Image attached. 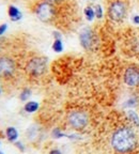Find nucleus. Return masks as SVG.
Wrapping results in <instances>:
<instances>
[{"instance_id": "nucleus-12", "label": "nucleus", "mask_w": 139, "mask_h": 154, "mask_svg": "<svg viewBox=\"0 0 139 154\" xmlns=\"http://www.w3.org/2000/svg\"><path fill=\"white\" fill-rule=\"evenodd\" d=\"M39 107H40L39 103H36V102H34V101H30V102H28V103L25 104L24 109H25V111H27V112L32 113V112H34V111L38 110Z\"/></svg>"}, {"instance_id": "nucleus-26", "label": "nucleus", "mask_w": 139, "mask_h": 154, "mask_svg": "<svg viewBox=\"0 0 139 154\" xmlns=\"http://www.w3.org/2000/svg\"><path fill=\"white\" fill-rule=\"evenodd\" d=\"M86 1H88V2H94L95 0H86Z\"/></svg>"}, {"instance_id": "nucleus-15", "label": "nucleus", "mask_w": 139, "mask_h": 154, "mask_svg": "<svg viewBox=\"0 0 139 154\" xmlns=\"http://www.w3.org/2000/svg\"><path fill=\"white\" fill-rule=\"evenodd\" d=\"M51 48H53V51H55V53H61V51H63L62 40H61V38H57V40H55L54 43H53V46H51Z\"/></svg>"}, {"instance_id": "nucleus-6", "label": "nucleus", "mask_w": 139, "mask_h": 154, "mask_svg": "<svg viewBox=\"0 0 139 154\" xmlns=\"http://www.w3.org/2000/svg\"><path fill=\"white\" fill-rule=\"evenodd\" d=\"M123 82L130 88L139 87V65H128L123 73Z\"/></svg>"}, {"instance_id": "nucleus-22", "label": "nucleus", "mask_w": 139, "mask_h": 154, "mask_svg": "<svg viewBox=\"0 0 139 154\" xmlns=\"http://www.w3.org/2000/svg\"><path fill=\"white\" fill-rule=\"evenodd\" d=\"M53 34H54V38H55V40H57V38H61V33H60V32L54 31Z\"/></svg>"}, {"instance_id": "nucleus-9", "label": "nucleus", "mask_w": 139, "mask_h": 154, "mask_svg": "<svg viewBox=\"0 0 139 154\" xmlns=\"http://www.w3.org/2000/svg\"><path fill=\"white\" fill-rule=\"evenodd\" d=\"M128 47L134 55H139V32H134L128 40Z\"/></svg>"}, {"instance_id": "nucleus-28", "label": "nucleus", "mask_w": 139, "mask_h": 154, "mask_svg": "<svg viewBox=\"0 0 139 154\" xmlns=\"http://www.w3.org/2000/svg\"><path fill=\"white\" fill-rule=\"evenodd\" d=\"M0 93H1V89H0Z\"/></svg>"}, {"instance_id": "nucleus-18", "label": "nucleus", "mask_w": 139, "mask_h": 154, "mask_svg": "<svg viewBox=\"0 0 139 154\" xmlns=\"http://www.w3.org/2000/svg\"><path fill=\"white\" fill-rule=\"evenodd\" d=\"M64 136H66V135L63 134L59 128H55V130L53 131V137L54 138H61V137H64Z\"/></svg>"}, {"instance_id": "nucleus-4", "label": "nucleus", "mask_w": 139, "mask_h": 154, "mask_svg": "<svg viewBox=\"0 0 139 154\" xmlns=\"http://www.w3.org/2000/svg\"><path fill=\"white\" fill-rule=\"evenodd\" d=\"M67 122L74 130H82L89 123L88 115L82 110H73L67 115Z\"/></svg>"}, {"instance_id": "nucleus-16", "label": "nucleus", "mask_w": 139, "mask_h": 154, "mask_svg": "<svg viewBox=\"0 0 139 154\" xmlns=\"http://www.w3.org/2000/svg\"><path fill=\"white\" fill-rule=\"evenodd\" d=\"M30 95H31V90L26 88V89H24L22 91V93H20V95H19V99H20V101L25 102L30 97Z\"/></svg>"}, {"instance_id": "nucleus-20", "label": "nucleus", "mask_w": 139, "mask_h": 154, "mask_svg": "<svg viewBox=\"0 0 139 154\" xmlns=\"http://www.w3.org/2000/svg\"><path fill=\"white\" fill-rule=\"evenodd\" d=\"M8 28V25L7 24H2V25H0V35L1 34H3L5 32V30H7Z\"/></svg>"}, {"instance_id": "nucleus-17", "label": "nucleus", "mask_w": 139, "mask_h": 154, "mask_svg": "<svg viewBox=\"0 0 139 154\" xmlns=\"http://www.w3.org/2000/svg\"><path fill=\"white\" fill-rule=\"evenodd\" d=\"M94 12H95V17L98 19H101L103 18V9H102V5H96L95 7H94Z\"/></svg>"}, {"instance_id": "nucleus-2", "label": "nucleus", "mask_w": 139, "mask_h": 154, "mask_svg": "<svg viewBox=\"0 0 139 154\" xmlns=\"http://www.w3.org/2000/svg\"><path fill=\"white\" fill-rule=\"evenodd\" d=\"M128 13V5L124 0H111L107 5V15L115 23L123 22Z\"/></svg>"}, {"instance_id": "nucleus-24", "label": "nucleus", "mask_w": 139, "mask_h": 154, "mask_svg": "<svg viewBox=\"0 0 139 154\" xmlns=\"http://www.w3.org/2000/svg\"><path fill=\"white\" fill-rule=\"evenodd\" d=\"M45 1H47L49 3H53V5H56V3H60L63 0H45Z\"/></svg>"}, {"instance_id": "nucleus-14", "label": "nucleus", "mask_w": 139, "mask_h": 154, "mask_svg": "<svg viewBox=\"0 0 139 154\" xmlns=\"http://www.w3.org/2000/svg\"><path fill=\"white\" fill-rule=\"evenodd\" d=\"M84 14L86 16L87 20L89 22H92L95 17V12H94V9L92 7H86L84 10Z\"/></svg>"}, {"instance_id": "nucleus-23", "label": "nucleus", "mask_w": 139, "mask_h": 154, "mask_svg": "<svg viewBox=\"0 0 139 154\" xmlns=\"http://www.w3.org/2000/svg\"><path fill=\"white\" fill-rule=\"evenodd\" d=\"M15 146H16V147L18 148V149L20 150V151H22V152L25 150L24 146H23V143H20V142H16V143H15Z\"/></svg>"}, {"instance_id": "nucleus-10", "label": "nucleus", "mask_w": 139, "mask_h": 154, "mask_svg": "<svg viewBox=\"0 0 139 154\" xmlns=\"http://www.w3.org/2000/svg\"><path fill=\"white\" fill-rule=\"evenodd\" d=\"M8 13H9V16L12 22H18L23 17L22 12L16 7H14V5H10L9 10H8Z\"/></svg>"}, {"instance_id": "nucleus-5", "label": "nucleus", "mask_w": 139, "mask_h": 154, "mask_svg": "<svg viewBox=\"0 0 139 154\" xmlns=\"http://www.w3.org/2000/svg\"><path fill=\"white\" fill-rule=\"evenodd\" d=\"M36 13L38 18L43 23H49L51 22L55 17L56 10L53 3H49L47 1L39 3L36 9Z\"/></svg>"}, {"instance_id": "nucleus-13", "label": "nucleus", "mask_w": 139, "mask_h": 154, "mask_svg": "<svg viewBox=\"0 0 139 154\" xmlns=\"http://www.w3.org/2000/svg\"><path fill=\"white\" fill-rule=\"evenodd\" d=\"M5 134H7V137L10 141H15L17 139V137H18V133H17L16 128H12V126H10V128H7Z\"/></svg>"}, {"instance_id": "nucleus-1", "label": "nucleus", "mask_w": 139, "mask_h": 154, "mask_svg": "<svg viewBox=\"0 0 139 154\" xmlns=\"http://www.w3.org/2000/svg\"><path fill=\"white\" fill-rule=\"evenodd\" d=\"M110 144L117 154H132L138 147V137L132 126L123 124L113 133Z\"/></svg>"}, {"instance_id": "nucleus-21", "label": "nucleus", "mask_w": 139, "mask_h": 154, "mask_svg": "<svg viewBox=\"0 0 139 154\" xmlns=\"http://www.w3.org/2000/svg\"><path fill=\"white\" fill-rule=\"evenodd\" d=\"M132 22L134 23L135 25L139 26V15H134V16L132 17Z\"/></svg>"}, {"instance_id": "nucleus-8", "label": "nucleus", "mask_w": 139, "mask_h": 154, "mask_svg": "<svg viewBox=\"0 0 139 154\" xmlns=\"http://www.w3.org/2000/svg\"><path fill=\"white\" fill-rule=\"evenodd\" d=\"M15 71L14 61L9 57H0V76L11 77Z\"/></svg>"}, {"instance_id": "nucleus-7", "label": "nucleus", "mask_w": 139, "mask_h": 154, "mask_svg": "<svg viewBox=\"0 0 139 154\" xmlns=\"http://www.w3.org/2000/svg\"><path fill=\"white\" fill-rule=\"evenodd\" d=\"M79 42L86 51H91L96 44V36L91 28L86 27L79 32Z\"/></svg>"}, {"instance_id": "nucleus-11", "label": "nucleus", "mask_w": 139, "mask_h": 154, "mask_svg": "<svg viewBox=\"0 0 139 154\" xmlns=\"http://www.w3.org/2000/svg\"><path fill=\"white\" fill-rule=\"evenodd\" d=\"M126 116H127V119L130 120L131 124H132L133 126H135V128H139V116L136 111L127 110Z\"/></svg>"}, {"instance_id": "nucleus-25", "label": "nucleus", "mask_w": 139, "mask_h": 154, "mask_svg": "<svg viewBox=\"0 0 139 154\" xmlns=\"http://www.w3.org/2000/svg\"><path fill=\"white\" fill-rule=\"evenodd\" d=\"M49 154H61V151L60 150H58V149H54L49 152Z\"/></svg>"}, {"instance_id": "nucleus-3", "label": "nucleus", "mask_w": 139, "mask_h": 154, "mask_svg": "<svg viewBox=\"0 0 139 154\" xmlns=\"http://www.w3.org/2000/svg\"><path fill=\"white\" fill-rule=\"evenodd\" d=\"M47 69V59L45 57H33L28 61L26 71L30 76L40 77L46 72Z\"/></svg>"}, {"instance_id": "nucleus-27", "label": "nucleus", "mask_w": 139, "mask_h": 154, "mask_svg": "<svg viewBox=\"0 0 139 154\" xmlns=\"http://www.w3.org/2000/svg\"><path fill=\"white\" fill-rule=\"evenodd\" d=\"M0 154H3V153H2V152H0Z\"/></svg>"}, {"instance_id": "nucleus-19", "label": "nucleus", "mask_w": 139, "mask_h": 154, "mask_svg": "<svg viewBox=\"0 0 139 154\" xmlns=\"http://www.w3.org/2000/svg\"><path fill=\"white\" fill-rule=\"evenodd\" d=\"M136 99L135 97H131V99H128L126 102H125L124 106L125 107H134L135 105H136Z\"/></svg>"}]
</instances>
